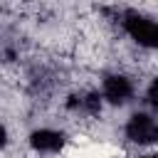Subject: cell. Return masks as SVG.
Returning <instances> with one entry per match:
<instances>
[{
    "label": "cell",
    "instance_id": "obj_1",
    "mask_svg": "<svg viewBox=\"0 0 158 158\" xmlns=\"http://www.w3.org/2000/svg\"><path fill=\"white\" fill-rule=\"evenodd\" d=\"M118 17H121L118 22H121L123 32H126L136 44H141V47H146V49H158V22H156L153 17L141 15V12H136V10H123Z\"/></svg>",
    "mask_w": 158,
    "mask_h": 158
},
{
    "label": "cell",
    "instance_id": "obj_2",
    "mask_svg": "<svg viewBox=\"0 0 158 158\" xmlns=\"http://www.w3.org/2000/svg\"><path fill=\"white\" fill-rule=\"evenodd\" d=\"M126 138L138 143V146H151L158 141V121L146 114V111H136L128 121H126Z\"/></svg>",
    "mask_w": 158,
    "mask_h": 158
},
{
    "label": "cell",
    "instance_id": "obj_3",
    "mask_svg": "<svg viewBox=\"0 0 158 158\" xmlns=\"http://www.w3.org/2000/svg\"><path fill=\"white\" fill-rule=\"evenodd\" d=\"M101 96H104L109 104L121 106V104L131 101V96H133V81H131L126 74H118V72L106 74V77L101 79Z\"/></svg>",
    "mask_w": 158,
    "mask_h": 158
},
{
    "label": "cell",
    "instance_id": "obj_4",
    "mask_svg": "<svg viewBox=\"0 0 158 158\" xmlns=\"http://www.w3.org/2000/svg\"><path fill=\"white\" fill-rule=\"evenodd\" d=\"M64 143H67L64 133L54 131V128H37L30 133V146L37 153H59L64 148Z\"/></svg>",
    "mask_w": 158,
    "mask_h": 158
},
{
    "label": "cell",
    "instance_id": "obj_5",
    "mask_svg": "<svg viewBox=\"0 0 158 158\" xmlns=\"http://www.w3.org/2000/svg\"><path fill=\"white\" fill-rule=\"evenodd\" d=\"M67 109L79 116H99L101 114V96L96 91H77L67 99Z\"/></svg>",
    "mask_w": 158,
    "mask_h": 158
},
{
    "label": "cell",
    "instance_id": "obj_6",
    "mask_svg": "<svg viewBox=\"0 0 158 158\" xmlns=\"http://www.w3.org/2000/svg\"><path fill=\"white\" fill-rule=\"evenodd\" d=\"M146 99H148V104L153 106V109H158V77L148 84V91H146Z\"/></svg>",
    "mask_w": 158,
    "mask_h": 158
},
{
    "label": "cell",
    "instance_id": "obj_7",
    "mask_svg": "<svg viewBox=\"0 0 158 158\" xmlns=\"http://www.w3.org/2000/svg\"><path fill=\"white\" fill-rule=\"evenodd\" d=\"M5 143H7V128H5L2 123H0V148H2Z\"/></svg>",
    "mask_w": 158,
    "mask_h": 158
},
{
    "label": "cell",
    "instance_id": "obj_8",
    "mask_svg": "<svg viewBox=\"0 0 158 158\" xmlns=\"http://www.w3.org/2000/svg\"><path fill=\"white\" fill-rule=\"evenodd\" d=\"M141 158H158V153H151V156H141Z\"/></svg>",
    "mask_w": 158,
    "mask_h": 158
}]
</instances>
